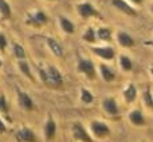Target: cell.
Returning a JSON list of instances; mask_svg holds the SVG:
<instances>
[{
  "label": "cell",
  "mask_w": 153,
  "mask_h": 142,
  "mask_svg": "<svg viewBox=\"0 0 153 142\" xmlns=\"http://www.w3.org/2000/svg\"><path fill=\"white\" fill-rule=\"evenodd\" d=\"M59 24H61V28L63 32H66V34H74V30H75L74 24L66 16H61L59 18Z\"/></svg>",
  "instance_id": "18"
},
{
  "label": "cell",
  "mask_w": 153,
  "mask_h": 142,
  "mask_svg": "<svg viewBox=\"0 0 153 142\" xmlns=\"http://www.w3.org/2000/svg\"><path fill=\"white\" fill-rule=\"evenodd\" d=\"M16 140L19 142H35L36 141V135L30 127L23 126L16 133Z\"/></svg>",
  "instance_id": "11"
},
{
  "label": "cell",
  "mask_w": 153,
  "mask_h": 142,
  "mask_svg": "<svg viewBox=\"0 0 153 142\" xmlns=\"http://www.w3.org/2000/svg\"><path fill=\"white\" fill-rule=\"evenodd\" d=\"M1 66H3V62H1V59H0V69H1Z\"/></svg>",
  "instance_id": "31"
},
{
  "label": "cell",
  "mask_w": 153,
  "mask_h": 142,
  "mask_svg": "<svg viewBox=\"0 0 153 142\" xmlns=\"http://www.w3.org/2000/svg\"><path fill=\"white\" fill-rule=\"evenodd\" d=\"M76 71L81 74H83L87 79L93 81L97 76V71H95V66L93 63V61L90 59H85V58H79L78 64H76Z\"/></svg>",
  "instance_id": "2"
},
{
  "label": "cell",
  "mask_w": 153,
  "mask_h": 142,
  "mask_svg": "<svg viewBox=\"0 0 153 142\" xmlns=\"http://www.w3.org/2000/svg\"><path fill=\"white\" fill-rule=\"evenodd\" d=\"M81 102L83 105H91L94 102V95H93L91 91H89L87 89L82 87L81 89Z\"/></svg>",
  "instance_id": "23"
},
{
  "label": "cell",
  "mask_w": 153,
  "mask_h": 142,
  "mask_svg": "<svg viewBox=\"0 0 153 142\" xmlns=\"http://www.w3.org/2000/svg\"><path fill=\"white\" fill-rule=\"evenodd\" d=\"M71 133H73V138H74L76 142H94L91 135H90L89 132L86 130V127L83 126V124L79 121L73 124Z\"/></svg>",
  "instance_id": "3"
},
{
  "label": "cell",
  "mask_w": 153,
  "mask_h": 142,
  "mask_svg": "<svg viewBox=\"0 0 153 142\" xmlns=\"http://www.w3.org/2000/svg\"><path fill=\"white\" fill-rule=\"evenodd\" d=\"M82 39L85 40V42L87 43H94L95 40H97V38H95V31L93 27H89V28H86V31L83 32V35H82Z\"/></svg>",
  "instance_id": "26"
},
{
  "label": "cell",
  "mask_w": 153,
  "mask_h": 142,
  "mask_svg": "<svg viewBox=\"0 0 153 142\" xmlns=\"http://www.w3.org/2000/svg\"><path fill=\"white\" fill-rule=\"evenodd\" d=\"M100 72H101V76H102V79L105 82H113L114 79H116V74H114V71L111 70L109 66H106V64H101Z\"/></svg>",
  "instance_id": "17"
},
{
  "label": "cell",
  "mask_w": 153,
  "mask_h": 142,
  "mask_svg": "<svg viewBox=\"0 0 153 142\" xmlns=\"http://www.w3.org/2000/svg\"><path fill=\"white\" fill-rule=\"evenodd\" d=\"M5 130H7V126H5L3 118H0V134H1V133H5Z\"/></svg>",
  "instance_id": "29"
},
{
  "label": "cell",
  "mask_w": 153,
  "mask_h": 142,
  "mask_svg": "<svg viewBox=\"0 0 153 142\" xmlns=\"http://www.w3.org/2000/svg\"><path fill=\"white\" fill-rule=\"evenodd\" d=\"M130 1H132L133 4H140V3L143 1V0H130Z\"/></svg>",
  "instance_id": "30"
},
{
  "label": "cell",
  "mask_w": 153,
  "mask_h": 142,
  "mask_svg": "<svg viewBox=\"0 0 153 142\" xmlns=\"http://www.w3.org/2000/svg\"><path fill=\"white\" fill-rule=\"evenodd\" d=\"M46 43H47V46H48V48H50V51H51V53H53L55 56H58V58H62V56H63V54H65L63 47H62L61 43H59L56 39L47 36V38H46Z\"/></svg>",
  "instance_id": "13"
},
{
  "label": "cell",
  "mask_w": 153,
  "mask_h": 142,
  "mask_svg": "<svg viewBox=\"0 0 153 142\" xmlns=\"http://www.w3.org/2000/svg\"><path fill=\"white\" fill-rule=\"evenodd\" d=\"M122 95H124V99L126 101V103H133L137 99V89H136V86L133 83L126 84Z\"/></svg>",
  "instance_id": "16"
},
{
  "label": "cell",
  "mask_w": 153,
  "mask_h": 142,
  "mask_svg": "<svg viewBox=\"0 0 153 142\" xmlns=\"http://www.w3.org/2000/svg\"><path fill=\"white\" fill-rule=\"evenodd\" d=\"M118 63L121 66V69L124 71H130L133 69V63H132V59L126 55H121L118 59Z\"/></svg>",
  "instance_id": "24"
},
{
  "label": "cell",
  "mask_w": 153,
  "mask_h": 142,
  "mask_svg": "<svg viewBox=\"0 0 153 142\" xmlns=\"http://www.w3.org/2000/svg\"><path fill=\"white\" fill-rule=\"evenodd\" d=\"M8 46V42H7V38H5V35L3 34V32H0V51H5V48H7Z\"/></svg>",
  "instance_id": "28"
},
{
  "label": "cell",
  "mask_w": 153,
  "mask_h": 142,
  "mask_svg": "<svg viewBox=\"0 0 153 142\" xmlns=\"http://www.w3.org/2000/svg\"><path fill=\"white\" fill-rule=\"evenodd\" d=\"M18 67H19V70H20V72L23 74V75H26L31 82H35V78L32 76L31 69H30V64L26 59H23V61H18Z\"/></svg>",
  "instance_id": "19"
},
{
  "label": "cell",
  "mask_w": 153,
  "mask_h": 142,
  "mask_svg": "<svg viewBox=\"0 0 153 142\" xmlns=\"http://www.w3.org/2000/svg\"><path fill=\"white\" fill-rule=\"evenodd\" d=\"M8 113V103L4 94H0V114L5 115Z\"/></svg>",
  "instance_id": "27"
},
{
  "label": "cell",
  "mask_w": 153,
  "mask_h": 142,
  "mask_svg": "<svg viewBox=\"0 0 153 142\" xmlns=\"http://www.w3.org/2000/svg\"><path fill=\"white\" fill-rule=\"evenodd\" d=\"M47 21H48L47 15L42 10H35L32 12H30L26 19V23L32 27H42L45 24H47Z\"/></svg>",
  "instance_id": "4"
},
{
  "label": "cell",
  "mask_w": 153,
  "mask_h": 142,
  "mask_svg": "<svg viewBox=\"0 0 153 142\" xmlns=\"http://www.w3.org/2000/svg\"><path fill=\"white\" fill-rule=\"evenodd\" d=\"M117 42H118V44L121 47H125V48H129L134 46V39L125 31H118V34H117Z\"/></svg>",
  "instance_id": "15"
},
{
  "label": "cell",
  "mask_w": 153,
  "mask_h": 142,
  "mask_svg": "<svg viewBox=\"0 0 153 142\" xmlns=\"http://www.w3.org/2000/svg\"><path fill=\"white\" fill-rule=\"evenodd\" d=\"M143 99H144V103H145V106L148 109L153 107V95H152V90H151V87H149V86L146 87L145 91H144Z\"/></svg>",
  "instance_id": "25"
},
{
  "label": "cell",
  "mask_w": 153,
  "mask_h": 142,
  "mask_svg": "<svg viewBox=\"0 0 153 142\" xmlns=\"http://www.w3.org/2000/svg\"><path fill=\"white\" fill-rule=\"evenodd\" d=\"M90 132L94 135L95 138H106L109 134H110V127L102 121H98V119H94L90 124Z\"/></svg>",
  "instance_id": "5"
},
{
  "label": "cell",
  "mask_w": 153,
  "mask_h": 142,
  "mask_svg": "<svg viewBox=\"0 0 153 142\" xmlns=\"http://www.w3.org/2000/svg\"><path fill=\"white\" fill-rule=\"evenodd\" d=\"M91 51L95 54L97 56L105 59V61H111L116 56V51L110 47V46H105V47H91Z\"/></svg>",
  "instance_id": "10"
},
{
  "label": "cell",
  "mask_w": 153,
  "mask_h": 142,
  "mask_svg": "<svg viewBox=\"0 0 153 142\" xmlns=\"http://www.w3.org/2000/svg\"><path fill=\"white\" fill-rule=\"evenodd\" d=\"M16 94H18V105L20 109L26 111H31L34 110V102H32L31 97L27 92L22 91L20 89H16Z\"/></svg>",
  "instance_id": "7"
},
{
  "label": "cell",
  "mask_w": 153,
  "mask_h": 142,
  "mask_svg": "<svg viewBox=\"0 0 153 142\" xmlns=\"http://www.w3.org/2000/svg\"><path fill=\"white\" fill-rule=\"evenodd\" d=\"M76 11L78 13L81 15V18L87 19V18H93V16H98V11L95 10V7L89 1H85V3H79L76 4Z\"/></svg>",
  "instance_id": "6"
},
{
  "label": "cell",
  "mask_w": 153,
  "mask_h": 142,
  "mask_svg": "<svg viewBox=\"0 0 153 142\" xmlns=\"http://www.w3.org/2000/svg\"><path fill=\"white\" fill-rule=\"evenodd\" d=\"M102 109L105 110V113L108 115H118L120 114V107L117 105V101L111 97H106L105 99L102 101Z\"/></svg>",
  "instance_id": "9"
},
{
  "label": "cell",
  "mask_w": 153,
  "mask_h": 142,
  "mask_svg": "<svg viewBox=\"0 0 153 142\" xmlns=\"http://www.w3.org/2000/svg\"><path fill=\"white\" fill-rule=\"evenodd\" d=\"M11 5L8 4L7 0H0V16L1 19H10L11 18Z\"/></svg>",
  "instance_id": "22"
},
{
  "label": "cell",
  "mask_w": 153,
  "mask_h": 142,
  "mask_svg": "<svg viewBox=\"0 0 153 142\" xmlns=\"http://www.w3.org/2000/svg\"><path fill=\"white\" fill-rule=\"evenodd\" d=\"M12 54H13V56H15L18 61H23V59H26V56H27L26 50H24V47L20 44V43H13Z\"/></svg>",
  "instance_id": "20"
},
{
  "label": "cell",
  "mask_w": 153,
  "mask_h": 142,
  "mask_svg": "<svg viewBox=\"0 0 153 142\" xmlns=\"http://www.w3.org/2000/svg\"><path fill=\"white\" fill-rule=\"evenodd\" d=\"M95 38L100 40H103V42H108V40L111 39V31L108 27H101L95 31Z\"/></svg>",
  "instance_id": "21"
},
{
  "label": "cell",
  "mask_w": 153,
  "mask_h": 142,
  "mask_svg": "<svg viewBox=\"0 0 153 142\" xmlns=\"http://www.w3.org/2000/svg\"><path fill=\"white\" fill-rule=\"evenodd\" d=\"M45 71H46V84L53 87H59L63 84V76H62L61 71L55 66L47 64L45 67Z\"/></svg>",
  "instance_id": "1"
},
{
  "label": "cell",
  "mask_w": 153,
  "mask_h": 142,
  "mask_svg": "<svg viewBox=\"0 0 153 142\" xmlns=\"http://www.w3.org/2000/svg\"><path fill=\"white\" fill-rule=\"evenodd\" d=\"M48 1H53V0H48Z\"/></svg>",
  "instance_id": "32"
},
{
  "label": "cell",
  "mask_w": 153,
  "mask_h": 142,
  "mask_svg": "<svg viewBox=\"0 0 153 142\" xmlns=\"http://www.w3.org/2000/svg\"><path fill=\"white\" fill-rule=\"evenodd\" d=\"M110 3L114 8H117V10L121 11V12L125 13V15H129V16L137 15V11H136L126 0H110Z\"/></svg>",
  "instance_id": "8"
},
{
  "label": "cell",
  "mask_w": 153,
  "mask_h": 142,
  "mask_svg": "<svg viewBox=\"0 0 153 142\" xmlns=\"http://www.w3.org/2000/svg\"><path fill=\"white\" fill-rule=\"evenodd\" d=\"M128 118H129L130 124H133L134 126H143V125H145V115H144V113L140 109L132 110L129 113V115H128Z\"/></svg>",
  "instance_id": "14"
},
{
  "label": "cell",
  "mask_w": 153,
  "mask_h": 142,
  "mask_svg": "<svg viewBox=\"0 0 153 142\" xmlns=\"http://www.w3.org/2000/svg\"><path fill=\"white\" fill-rule=\"evenodd\" d=\"M43 134H45V138L47 141H51L56 134V124L54 121L53 117H48L47 122L45 124V127H43Z\"/></svg>",
  "instance_id": "12"
}]
</instances>
